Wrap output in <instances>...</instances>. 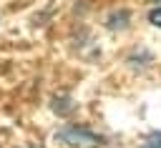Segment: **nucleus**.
<instances>
[{"mask_svg":"<svg viewBox=\"0 0 161 148\" xmlns=\"http://www.w3.org/2000/svg\"><path fill=\"white\" fill-rule=\"evenodd\" d=\"M55 138L63 143V145H70V148H98L101 145V135L83 128V125H63Z\"/></svg>","mask_w":161,"mask_h":148,"instance_id":"nucleus-1","label":"nucleus"},{"mask_svg":"<svg viewBox=\"0 0 161 148\" xmlns=\"http://www.w3.org/2000/svg\"><path fill=\"white\" fill-rule=\"evenodd\" d=\"M148 23L156 25V28H161V5L153 8V10H148Z\"/></svg>","mask_w":161,"mask_h":148,"instance_id":"nucleus-3","label":"nucleus"},{"mask_svg":"<svg viewBox=\"0 0 161 148\" xmlns=\"http://www.w3.org/2000/svg\"><path fill=\"white\" fill-rule=\"evenodd\" d=\"M141 148H161V133H151V135L143 140Z\"/></svg>","mask_w":161,"mask_h":148,"instance_id":"nucleus-2","label":"nucleus"}]
</instances>
